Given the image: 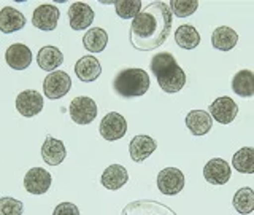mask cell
<instances>
[{"mask_svg":"<svg viewBox=\"0 0 254 215\" xmlns=\"http://www.w3.org/2000/svg\"><path fill=\"white\" fill-rule=\"evenodd\" d=\"M172 30V10L165 2H153L140 11L130 24L129 40L138 51L162 46Z\"/></svg>","mask_w":254,"mask_h":215,"instance_id":"cell-1","label":"cell"},{"mask_svg":"<svg viewBox=\"0 0 254 215\" xmlns=\"http://www.w3.org/2000/svg\"><path fill=\"white\" fill-rule=\"evenodd\" d=\"M151 72L156 77L161 90L175 94L180 93L186 85V74L183 70L172 53H157L151 59Z\"/></svg>","mask_w":254,"mask_h":215,"instance_id":"cell-2","label":"cell"},{"mask_svg":"<svg viewBox=\"0 0 254 215\" xmlns=\"http://www.w3.org/2000/svg\"><path fill=\"white\" fill-rule=\"evenodd\" d=\"M149 75L143 69H124L115 77L113 90L124 99L140 98L149 90Z\"/></svg>","mask_w":254,"mask_h":215,"instance_id":"cell-3","label":"cell"},{"mask_svg":"<svg viewBox=\"0 0 254 215\" xmlns=\"http://www.w3.org/2000/svg\"><path fill=\"white\" fill-rule=\"evenodd\" d=\"M68 113L70 118L79 126L91 124L97 116V104L87 96H78L70 102Z\"/></svg>","mask_w":254,"mask_h":215,"instance_id":"cell-4","label":"cell"},{"mask_svg":"<svg viewBox=\"0 0 254 215\" xmlns=\"http://www.w3.org/2000/svg\"><path fill=\"white\" fill-rule=\"evenodd\" d=\"M71 88V78L67 72L54 70L50 75H46L43 82V93L48 99L58 101L64 96H67Z\"/></svg>","mask_w":254,"mask_h":215,"instance_id":"cell-5","label":"cell"},{"mask_svg":"<svg viewBox=\"0 0 254 215\" xmlns=\"http://www.w3.org/2000/svg\"><path fill=\"white\" fill-rule=\"evenodd\" d=\"M100 135L108 142H115L123 139L127 132V121L121 113L116 111H110L100 121Z\"/></svg>","mask_w":254,"mask_h":215,"instance_id":"cell-6","label":"cell"},{"mask_svg":"<svg viewBox=\"0 0 254 215\" xmlns=\"http://www.w3.org/2000/svg\"><path fill=\"white\" fill-rule=\"evenodd\" d=\"M157 188L167 196L178 195L185 188V174L177 167H165L157 174Z\"/></svg>","mask_w":254,"mask_h":215,"instance_id":"cell-7","label":"cell"},{"mask_svg":"<svg viewBox=\"0 0 254 215\" xmlns=\"http://www.w3.org/2000/svg\"><path fill=\"white\" fill-rule=\"evenodd\" d=\"M121 215H177V212L159 201L140 199V201H132L127 204Z\"/></svg>","mask_w":254,"mask_h":215,"instance_id":"cell-8","label":"cell"},{"mask_svg":"<svg viewBox=\"0 0 254 215\" xmlns=\"http://www.w3.org/2000/svg\"><path fill=\"white\" fill-rule=\"evenodd\" d=\"M208 110H210V116L213 119H216L221 124L232 123L238 115V106L232 98H229V96H222V98L213 101L210 104Z\"/></svg>","mask_w":254,"mask_h":215,"instance_id":"cell-9","label":"cell"},{"mask_svg":"<svg viewBox=\"0 0 254 215\" xmlns=\"http://www.w3.org/2000/svg\"><path fill=\"white\" fill-rule=\"evenodd\" d=\"M53 177L43 167H32L24 177V188L30 195H45L51 188Z\"/></svg>","mask_w":254,"mask_h":215,"instance_id":"cell-10","label":"cell"},{"mask_svg":"<svg viewBox=\"0 0 254 215\" xmlns=\"http://www.w3.org/2000/svg\"><path fill=\"white\" fill-rule=\"evenodd\" d=\"M203 177L211 185H226L232 177V169L222 158H213L203 167Z\"/></svg>","mask_w":254,"mask_h":215,"instance_id":"cell-11","label":"cell"},{"mask_svg":"<svg viewBox=\"0 0 254 215\" xmlns=\"http://www.w3.org/2000/svg\"><path fill=\"white\" fill-rule=\"evenodd\" d=\"M61 11L58 6H54L51 3H43L35 8L34 16H32V24L45 32H51L58 27Z\"/></svg>","mask_w":254,"mask_h":215,"instance_id":"cell-12","label":"cell"},{"mask_svg":"<svg viewBox=\"0 0 254 215\" xmlns=\"http://www.w3.org/2000/svg\"><path fill=\"white\" fill-rule=\"evenodd\" d=\"M16 108L26 118L35 116L43 110V96L35 90H26L16 98Z\"/></svg>","mask_w":254,"mask_h":215,"instance_id":"cell-13","label":"cell"},{"mask_svg":"<svg viewBox=\"0 0 254 215\" xmlns=\"http://www.w3.org/2000/svg\"><path fill=\"white\" fill-rule=\"evenodd\" d=\"M68 21L73 30H84L94 21V10L84 2H75L68 8Z\"/></svg>","mask_w":254,"mask_h":215,"instance_id":"cell-14","label":"cell"},{"mask_svg":"<svg viewBox=\"0 0 254 215\" xmlns=\"http://www.w3.org/2000/svg\"><path fill=\"white\" fill-rule=\"evenodd\" d=\"M157 148V142L149 137V135H135L129 143V155L132 161L143 163L146 158H149Z\"/></svg>","mask_w":254,"mask_h":215,"instance_id":"cell-15","label":"cell"},{"mask_svg":"<svg viewBox=\"0 0 254 215\" xmlns=\"http://www.w3.org/2000/svg\"><path fill=\"white\" fill-rule=\"evenodd\" d=\"M75 74L78 77V80H81L84 83H91V82H95L100 74H102V66L99 59L95 58V56H83V58H79L75 64Z\"/></svg>","mask_w":254,"mask_h":215,"instance_id":"cell-16","label":"cell"},{"mask_svg":"<svg viewBox=\"0 0 254 215\" xmlns=\"http://www.w3.org/2000/svg\"><path fill=\"white\" fill-rule=\"evenodd\" d=\"M5 61L6 64L14 70H24L30 66L32 62V51L27 45L24 43H13L8 46L5 51Z\"/></svg>","mask_w":254,"mask_h":215,"instance_id":"cell-17","label":"cell"},{"mask_svg":"<svg viewBox=\"0 0 254 215\" xmlns=\"http://www.w3.org/2000/svg\"><path fill=\"white\" fill-rule=\"evenodd\" d=\"M127 182H129V172H127V169L121 164H110L107 169L102 172V177H100L102 185L111 191L123 188Z\"/></svg>","mask_w":254,"mask_h":215,"instance_id":"cell-18","label":"cell"},{"mask_svg":"<svg viewBox=\"0 0 254 215\" xmlns=\"http://www.w3.org/2000/svg\"><path fill=\"white\" fill-rule=\"evenodd\" d=\"M65 156H67V148L64 145V142L48 135L42 145L43 161L50 166H59L65 159Z\"/></svg>","mask_w":254,"mask_h":215,"instance_id":"cell-19","label":"cell"},{"mask_svg":"<svg viewBox=\"0 0 254 215\" xmlns=\"http://www.w3.org/2000/svg\"><path fill=\"white\" fill-rule=\"evenodd\" d=\"M26 26V16L13 6H5L0 10V32L13 34Z\"/></svg>","mask_w":254,"mask_h":215,"instance_id":"cell-20","label":"cell"},{"mask_svg":"<svg viewBox=\"0 0 254 215\" xmlns=\"http://www.w3.org/2000/svg\"><path fill=\"white\" fill-rule=\"evenodd\" d=\"M186 126L194 135L208 134L213 126V118L205 110H190L186 115Z\"/></svg>","mask_w":254,"mask_h":215,"instance_id":"cell-21","label":"cell"},{"mask_svg":"<svg viewBox=\"0 0 254 215\" xmlns=\"http://www.w3.org/2000/svg\"><path fill=\"white\" fill-rule=\"evenodd\" d=\"M62 62H64V54L58 46H53V45L43 46L37 54L38 67L45 72H50V74L58 69Z\"/></svg>","mask_w":254,"mask_h":215,"instance_id":"cell-22","label":"cell"},{"mask_svg":"<svg viewBox=\"0 0 254 215\" xmlns=\"http://www.w3.org/2000/svg\"><path fill=\"white\" fill-rule=\"evenodd\" d=\"M238 42V34L227 26L216 27L211 34V45L219 51H230L234 50Z\"/></svg>","mask_w":254,"mask_h":215,"instance_id":"cell-23","label":"cell"},{"mask_svg":"<svg viewBox=\"0 0 254 215\" xmlns=\"http://www.w3.org/2000/svg\"><path fill=\"white\" fill-rule=\"evenodd\" d=\"M232 90L240 98H253L254 96V72L240 70L232 78Z\"/></svg>","mask_w":254,"mask_h":215,"instance_id":"cell-24","label":"cell"},{"mask_svg":"<svg viewBox=\"0 0 254 215\" xmlns=\"http://www.w3.org/2000/svg\"><path fill=\"white\" fill-rule=\"evenodd\" d=\"M175 42L183 50H195L200 43V34L190 24H183L175 30Z\"/></svg>","mask_w":254,"mask_h":215,"instance_id":"cell-25","label":"cell"},{"mask_svg":"<svg viewBox=\"0 0 254 215\" xmlns=\"http://www.w3.org/2000/svg\"><path fill=\"white\" fill-rule=\"evenodd\" d=\"M83 45L89 53H102L108 45V34L102 27H92L84 34Z\"/></svg>","mask_w":254,"mask_h":215,"instance_id":"cell-26","label":"cell"},{"mask_svg":"<svg viewBox=\"0 0 254 215\" xmlns=\"http://www.w3.org/2000/svg\"><path fill=\"white\" fill-rule=\"evenodd\" d=\"M234 169L240 174H254V148L242 147L232 158Z\"/></svg>","mask_w":254,"mask_h":215,"instance_id":"cell-27","label":"cell"},{"mask_svg":"<svg viewBox=\"0 0 254 215\" xmlns=\"http://www.w3.org/2000/svg\"><path fill=\"white\" fill-rule=\"evenodd\" d=\"M234 209L242 215H250L254 212V190L243 187L237 191L232 199Z\"/></svg>","mask_w":254,"mask_h":215,"instance_id":"cell-28","label":"cell"},{"mask_svg":"<svg viewBox=\"0 0 254 215\" xmlns=\"http://www.w3.org/2000/svg\"><path fill=\"white\" fill-rule=\"evenodd\" d=\"M116 14L123 19H135L141 10V0H116Z\"/></svg>","mask_w":254,"mask_h":215,"instance_id":"cell-29","label":"cell"},{"mask_svg":"<svg viewBox=\"0 0 254 215\" xmlns=\"http://www.w3.org/2000/svg\"><path fill=\"white\" fill-rule=\"evenodd\" d=\"M169 6L175 16H178V18H188V16L197 11L198 2L197 0H172Z\"/></svg>","mask_w":254,"mask_h":215,"instance_id":"cell-30","label":"cell"},{"mask_svg":"<svg viewBox=\"0 0 254 215\" xmlns=\"http://www.w3.org/2000/svg\"><path fill=\"white\" fill-rule=\"evenodd\" d=\"M24 206L19 199L10 196L0 198V215H22Z\"/></svg>","mask_w":254,"mask_h":215,"instance_id":"cell-31","label":"cell"},{"mask_svg":"<svg viewBox=\"0 0 254 215\" xmlns=\"http://www.w3.org/2000/svg\"><path fill=\"white\" fill-rule=\"evenodd\" d=\"M53 215H79V209L73 203H61L56 206Z\"/></svg>","mask_w":254,"mask_h":215,"instance_id":"cell-32","label":"cell"}]
</instances>
